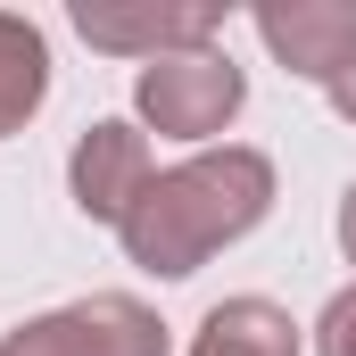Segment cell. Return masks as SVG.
<instances>
[{
  "label": "cell",
  "instance_id": "cell-6",
  "mask_svg": "<svg viewBox=\"0 0 356 356\" xmlns=\"http://www.w3.org/2000/svg\"><path fill=\"white\" fill-rule=\"evenodd\" d=\"M216 8H75V33L91 50H141V58H182V50H216Z\"/></svg>",
  "mask_w": 356,
  "mask_h": 356
},
{
  "label": "cell",
  "instance_id": "cell-7",
  "mask_svg": "<svg viewBox=\"0 0 356 356\" xmlns=\"http://www.w3.org/2000/svg\"><path fill=\"white\" fill-rule=\"evenodd\" d=\"M191 356H298V323H290L273 298H224V307L199 323Z\"/></svg>",
  "mask_w": 356,
  "mask_h": 356
},
{
  "label": "cell",
  "instance_id": "cell-10",
  "mask_svg": "<svg viewBox=\"0 0 356 356\" xmlns=\"http://www.w3.org/2000/svg\"><path fill=\"white\" fill-rule=\"evenodd\" d=\"M340 249H348V266H356V182H348V199H340Z\"/></svg>",
  "mask_w": 356,
  "mask_h": 356
},
{
  "label": "cell",
  "instance_id": "cell-4",
  "mask_svg": "<svg viewBox=\"0 0 356 356\" xmlns=\"http://www.w3.org/2000/svg\"><path fill=\"white\" fill-rule=\"evenodd\" d=\"M257 33L290 75L332 91L356 58V0H273V8H257Z\"/></svg>",
  "mask_w": 356,
  "mask_h": 356
},
{
  "label": "cell",
  "instance_id": "cell-3",
  "mask_svg": "<svg viewBox=\"0 0 356 356\" xmlns=\"http://www.w3.org/2000/svg\"><path fill=\"white\" fill-rule=\"evenodd\" d=\"M0 356H166V323L141 307V298H83V307H58L42 323H17Z\"/></svg>",
  "mask_w": 356,
  "mask_h": 356
},
{
  "label": "cell",
  "instance_id": "cell-9",
  "mask_svg": "<svg viewBox=\"0 0 356 356\" xmlns=\"http://www.w3.org/2000/svg\"><path fill=\"white\" fill-rule=\"evenodd\" d=\"M315 348H323V356H356V290H340V298L323 307V323H315Z\"/></svg>",
  "mask_w": 356,
  "mask_h": 356
},
{
  "label": "cell",
  "instance_id": "cell-2",
  "mask_svg": "<svg viewBox=\"0 0 356 356\" xmlns=\"http://www.w3.org/2000/svg\"><path fill=\"white\" fill-rule=\"evenodd\" d=\"M133 99H141V116H149L158 133L207 141V133H224V124L241 116L249 83H241V67H232L224 50H182V58H149L141 83H133Z\"/></svg>",
  "mask_w": 356,
  "mask_h": 356
},
{
  "label": "cell",
  "instance_id": "cell-5",
  "mask_svg": "<svg viewBox=\"0 0 356 356\" xmlns=\"http://www.w3.org/2000/svg\"><path fill=\"white\" fill-rule=\"evenodd\" d=\"M75 207L83 216H99V224H124L133 216V199L149 191V141L133 133V124H91L83 141H75Z\"/></svg>",
  "mask_w": 356,
  "mask_h": 356
},
{
  "label": "cell",
  "instance_id": "cell-11",
  "mask_svg": "<svg viewBox=\"0 0 356 356\" xmlns=\"http://www.w3.org/2000/svg\"><path fill=\"white\" fill-rule=\"evenodd\" d=\"M332 108H340V116H348V124H356V58H348V75L332 83Z\"/></svg>",
  "mask_w": 356,
  "mask_h": 356
},
{
  "label": "cell",
  "instance_id": "cell-1",
  "mask_svg": "<svg viewBox=\"0 0 356 356\" xmlns=\"http://www.w3.org/2000/svg\"><path fill=\"white\" fill-rule=\"evenodd\" d=\"M266 207H273V166L257 149H207V158L175 166V175H149V191L133 199V216L116 232H124L133 266L182 282V273L207 266L224 241L257 232Z\"/></svg>",
  "mask_w": 356,
  "mask_h": 356
},
{
  "label": "cell",
  "instance_id": "cell-8",
  "mask_svg": "<svg viewBox=\"0 0 356 356\" xmlns=\"http://www.w3.org/2000/svg\"><path fill=\"white\" fill-rule=\"evenodd\" d=\"M42 91H50V50H42V33L0 8V133H17V124L42 108Z\"/></svg>",
  "mask_w": 356,
  "mask_h": 356
}]
</instances>
